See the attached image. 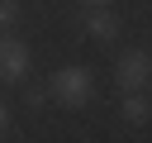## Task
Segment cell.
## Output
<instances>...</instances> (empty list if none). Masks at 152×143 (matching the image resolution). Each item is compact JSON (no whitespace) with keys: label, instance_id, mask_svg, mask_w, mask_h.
<instances>
[{"label":"cell","instance_id":"cell-5","mask_svg":"<svg viewBox=\"0 0 152 143\" xmlns=\"http://www.w3.org/2000/svg\"><path fill=\"white\" fill-rule=\"evenodd\" d=\"M147 119H152V100H147L142 91H128V95H124V124H128V129H142Z\"/></svg>","mask_w":152,"mask_h":143},{"label":"cell","instance_id":"cell-8","mask_svg":"<svg viewBox=\"0 0 152 143\" xmlns=\"http://www.w3.org/2000/svg\"><path fill=\"white\" fill-rule=\"evenodd\" d=\"M5 129H10V110H5V100H0V138H5Z\"/></svg>","mask_w":152,"mask_h":143},{"label":"cell","instance_id":"cell-1","mask_svg":"<svg viewBox=\"0 0 152 143\" xmlns=\"http://www.w3.org/2000/svg\"><path fill=\"white\" fill-rule=\"evenodd\" d=\"M48 100H57L62 110H86V105L95 100V72L81 67V62L57 67L52 81H48Z\"/></svg>","mask_w":152,"mask_h":143},{"label":"cell","instance_id":"cell-9","mask_svg":"<svg viewBox=\"0 0 152 143\" xmlns=\"http://www.w3.org/2000/svg\"><path fill=\"white\" fill-rule=\"evenodd\" d=\"M81 5H86V10H109L114 0H81Z\"/></svg>","mask_w":152,"mask_h":143},{"label":"cell","instance_id":"cell-10","mask_svg":"<svg viewBox=\"0 0 152 143\" xmlns=\"http://www.w3.org/2000/svg\"><path fill=\"white\" fill-rule=\"evenodd\" d=\"M147 100H152V81H147Z\"/></svg>","mask_w":152,"mask_h":143},{"label":"cell","instance_id":"cell-4","mask_svg":"<svg viewBox=\"0 0 152 143\" xmlns=\"http://www.w3.org/2000/svg\"><path fill=\"white\" fill-rule=\"evenodd\" d=\"M86 33H90L95 43H119L124 24H119V14H114V10H90V19H86Z\"/></svg>","mask_w":152,"mask_h":143},{"label":"cell","instance_id":"cell-2","mask_svg":"<svg viewBox=\"0 0 152 143\" xmlns=\"http://www.w3.org/2000/svg\"><path fill=\"white\" fill-rule=\"evenodd\" d=\"M147 81H152V52L147 48H128V52L114 57V86H119V95L147 91Z\"/></svg>","mask_w":152,"mask_h":143},{"label":"cell","instance_id":"cell-7","mask_svg":"<svg viewBox=\"0 0 152 143\" xmlns=\"http://www.w3.org/2000/svg\"><path fill=\"white\" fill-rule=\"evenodd\" d=\"M24 105H28V110L48 105V86H43V91H38V86H28V91H24Z\"/></svg>","mask_w":152,"mask_h":143},{"label":"cell","instance_id":"cell-3","mask_svg":"<svg viewBox=\"0 0 152 143\" xmlns=\"http://www.w3.org/2000/svg\"><path fill=\"white\" fill-rule=\"evenodd\" d=\"M28 76V43L14 33H0V86H14Z\"/></svg>","mask_w":152,"mask_h":143},{"label":"cell","instance_id":"cell-6","mask_svg":"<svg viewBox=\"0 0 152 143\" xmlns=\"http://www.w3.org/2000/svg\"><path fill=\"white\" fill-rule=\"evenodd\" d=\"M19 24V0H0V33H14Z\"/></svg>","mask_w":152,"mask_h":143}]
</instances>
